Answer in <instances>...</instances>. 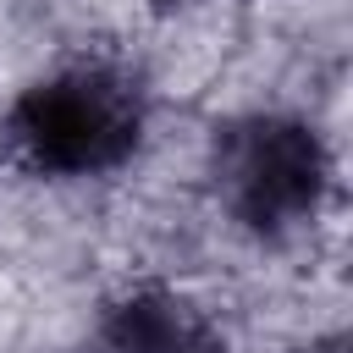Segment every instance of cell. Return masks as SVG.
<instances>
[{
    "label": "cell",
    "instance_id": "1",
    "mask_svg": "<svg viewBox=\"0 0 353 353\" xmlns=\"http://www.w3.org/2000/svg\"><path fill=\"white\" fill-rule=\"evenodd\" d=\"M143 88L110 61H77L33 83L11 110V138L50 176H99L143 138Z\"/></svg>",
    "mask_w": 353,
    "mask_h": 353
},
{
    "label": "cell",
    "instance_id": "2",
    "mask_svg": "<svg viewBox=\"0 0 353 353\" xmlns=\"http://www.w3.org/2000/svg\"><path fill=\"white\" fill-rule=\"evenodd\" d=\"M210 182L221 210L248 232H287L325 193V149L292 116H243L215 138Z\"/></svg>",
    "mask_w": 353,
    "mask_h": 353
},
{
    "label": "cell",
    "instance_id": "3",
    "mask_svg": "<svg viewBox=\"0 0 353 353\" xmlns=\"http://www.w3.org/2000/svg\"><path fill=\"white\" fill-rule=\"evenodd\" d=\"M94 353H221V347L193 303H182L176 292L143 287L99 320Z\"/></svg>",
    "mask_w": 353,
    "mask_h": 353
}]
</instances>
